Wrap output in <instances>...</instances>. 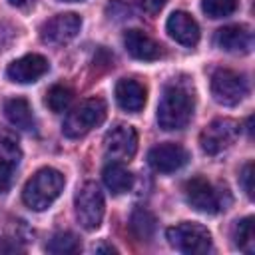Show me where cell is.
I'll use <instances>...</instances> for the list:
<instances>
[{"mask_svg":"<svg viewBox=\"0 0 255 255\" xmlns=\"http://www.w3.org/2000/svg\"><path fill=\"white\" fill-rule=\"evenodd\" d=\"M64 183H66V179L58 169L42 167L26 181L24 191H22V199L30 209L44 211L60 197Z\"/></svg>","mask_w":255,"mask_h":255,"instance_id":"obj_1","label":"cell"},{"mask_svg":"<svg viewBox=\"0 0 255 255\" xmlns=\"http://www.w3.org/2000/svg\"><path fill=\"white\" fill-rule=\"evenodd\" d=\"M193 116V98L187 90L179 86H167L157 104V124L159 128L171 131L181 129L189 124Z\"/></svg>","mask_w":255,"mask_h":255,"instance_id":"obj_2","label":"cell"},{"mask_svg":"<svg viewBox=\"0 0 255 255\" xmlns=\"http://www.w3.org/2000/svg\"><path fill=\"white\" fill-rule=\"evenodd\" d=\"M106 112H108V108H106V102L102 98L94 96V98L84 100L80 106H76L72 112H68L64 126H62L64 135L72 137V139L84 137L88 131H92L94 128L104 124Z\"/></svg>","mask_w":255,"mask_h":255,"instance_id":"obj_3","label":"cell"},{"mask_svg":"<svg viewBox=\"0 0 255 255\" xmlns=\"http://www.w3.org/2000/svg\"><path fill=\"white\" fill-rule=\"evenodd\" d=\"M74 209H76V219L84 229L94 231L100 227V223L104 219V211H106V201H104V193L96 181H86L76 191Z\"/></svg>","mask_w":255,"mask_h":255,"instance_id":"obj_4","label":"cell"},{"mask_svg":"<svg viewBox=\"0 0 255 255\" xmlns=\"http://www.w3.org/2000/svg\"><path fill=\"white\" fill-rule=\"evenodd\" d=\"M169 245L187 255H201L211 249V233L201 223L183 221L165 231Z\"/></svg>","mask_w":255,"mask_h":255,"instance_id":"obj_5","label":"cell"},{"mask_svg":"<svg viewBox=\"0 0 255 255\" xmlns=\"http://www.w3.org/2000/svg\"><path fill=\"white\" fill-rule=\"evenodd\" d=\"M239 133H241L239 122L231 118H217L203 128V131L199 133V143L207 155H217L223 149L231 147L237 141Z\"/></svg>","mask_w":255,"mask_h":255,"instance_id":"obj_6","label":"cell"},{"mask_svg":"<svg viewBox=\"0 0 255 255\" xmlns=\"http://www.w3.org/2000/svg\"><path fill=\"white\" fill-rule=\"evenodd\" d=\"M249 92L243 74L227 68H219L211 76V96L221 106H237Z\"/></svg>","mask_w":255,"mask_h":255,"instance_id":"obj_7","label":"cell"},{"mask_svg":"<svg viewBox=\"0 0 255 255\" xmlns=\"http://www.w3.org/2000/svg\"><path fill=\"white\" fill-rule=\"evenodd\" d=\"M183 193H185V201L195 209V211H201V213H217L221 209H225V205L229 201H223V193L217 191L207 179L203 177H193L185 183L183 187Z\"/></svg>","mask_w":255,"mask_h":255,"instance_id":"obj_8","label":"cell"},{"mask_svg":"<svg viewBox=\"0 0 255 255\" xmlns=\"http://www.w3.org/2000/svg\"><path fill=\"white\" fill-rule=\"evenodd\" d=\"M80 28H82V18L74 12H64V14L52 16L40 26V38L44 44L60 46V44L74 40Z\"/></svg>","mask_w":255,"mask_h":255,"instance_id":"obj_9","label":"cell"},{"mask_svg":"<svg viewBox=\"0 0 255 255\" xmlns=\"http://www.w3.org/2000/svg\"><path fill=\"white\" fill-rule=\"evenodd\" d=\"M104 149L112 161H129L137 151V131L126 124L112 128L104 137Z\"/></svg>","mask_w":255,"mask_h":255,"instance_id":"obj_10","label":"cell"},{"mask_svg":"<svg viewBox=\"0 0 255 255\" xmlns=\"http://www.w3.org/2000/svg\"><path fill=\"white\" fill-rule=\"evenodd\" d=\"M187 159H189L187 149L179 143H173V141L159 143L147 151V163L159 173L177 171L187 163Z\"/></svg>","mask_w":255,"mask_h":255,"instance_id":"obj_11","label":"cell"},{"mask_svg":"<svg viewBox=\"0 0 255 255\" xmlns=\"http://www.w3.org/2000/svg\"><path fill=\"white\" fill-rule=\"evenodd\" d=\"M215 44L229 54H249L253 48V32L245 24H229L215 32Z\"/></svg>","mask_w":255,"mask_h":255,"instance_id":"obj_12","label":"cell"},{"mask_svg":"<svg viewBox=\"0 0 255 255\" xmlns=\"http://www.w3.org/2000/svg\"><path fill=\"white\" fill-rule=\"evenodd\" d=\"M50 70V64L40 54H26L18 60H14L6 68V76L16 84H32L40 80Z\"/></svg>","mask_w":255,"mask_h":255,"instance_id":"obj_13","label":"cell"},{"mask_svg":"<svg viewBox=\"0 0 255 255\" xmlns=\"http://www.w3.org/2000/svg\"><path fill=\"white\" fill-rule=\"evenodd\" d=\"M165 28H167V34L179 42L181 46H195L199 42V26L197 22L193 20L191 14L183 12V10H175L169 14L167 22H165Z\"/></svg>","mask_w":255,"mask_h":255,"instance_id":"obj_14","label":"cell"},{"mask_svg":"<svg viewBox=\"0 0 255 255\" xmlns=\"http://www.w3.org/2000/svg\"><path fill=\"white\" fill-rule=\"evenodd\" d=\"M124 46H126L128 54L135 60L151 62L161 56V46L151 36H147L143 30H137V28L128 30L124 34Z\"/></svg>","mask_w":255,"mask_h":255,"instance_id":"obj_15","label":"cell"},{"mask_svg":"<svg viewBox=\"0 0 255 255\" xmlns=\"http://www.w3.org/2000/svg\"><path fill=\"white\" fill-rule=\"evenodd\" d=\"M116 100L122 110L135 114L145 106V88L137 80L122 78L116 84Z\"/></svg>","mask_w":255,"mask_h":255,"instance_id":"obj_16","label":"cell"},{"mask_svg":"<svg viewBox=\"0 0 255 255\" xmlns=\"http://www.w3.org/2000/svg\"><path fill=\"white\" fill-rule=\"evenodd\" d=\"M4 116L6 120L22 129V131H32L36 128V118L32 112V106L26 98H10L4 102Z\"/></svg>","mask_w":255,"mask_h":255,"instance_id":"obj_17","label":"cell"},{"mask_svg":"<svg viewBox=\"0 0 255 255\" xmlns=\"http://www.w3.org/2000/svg\"><path fill=\"white\" fill-rule=\"evenodd\" d=\"M102 179H104V185L114 193V195H122L126 191L131 189L133 185V175L124 167V163L120 161H112L104 167L102 171Z\"/></svg>","mask_w":255,"mask_h":255,"instance_id":"obj_18","label":"cell"},{"mask_svg":"<svg viewBox=\"0 0 255 255\" xmlns=\"http://www.w3.org/2000/svg\"><path fill=\"white\" fill-rule=\"evenodd\" d=\"M129 229L139 241H149L153 237V233H155V217H153V213H149L143 207L135 209L131 213V219H129Z\"/></svg>","mask_w":255,"mask_h":255,"instance_id":"obj_19","label":"cell"},{"mask_svg":"<svg viewBox=\"0 0 255 255\" xmlns=\"http://www.w3.org/2000/svg\"><path fill=\"white\" fill-rule=\"evenodd\" d=\"M233 239L239 251L251 255L255 251V229H253V217H243L237 221L233 229Z\"/></svg>","mask_w":255,"mask_h":255,"instance_id":"obj_20","label":"cell"},{"mask_svg":"<svg viewBox=\"0 0 255 255\" xmlns=\"http://www.w3.org/2000/svg\"><path fill=\"white\" fill-rule=\"evenodd\" d=\"M82 249L80 239L70 233V231H60L56 235H52V239L46 243V251L48 253H56V255H68V253H78Z\"/></svg>","mask_w":255,"mask_h":255,"instance_id":"obj_21","label":"cell"},{"mask_svg":"<svg viewBox=\"0 0 255 255\" xmlns=\"http://www.w3.org/2000/svg\"><path fill=\"white\" fill-rule=\"evenodd\" d=\"M74 100V92L68 88V86H62V84H56L48 90L46 94V106L54 112V114H62L70 108Z\"/></svg>","mask_w":255,"mask_h":255,"instance_id":"obj_22","label":"cell"},{"mask_svg":"<svg viewBox=\"0 0 255 255\" xmlns=\"http://www.w3.org/2000/svg\"><path fill=\"white\" fill-rule=\"evenodd\" d=\"M237 0H201V10L209 18H227L237 10Z\"/></svg>","mask_w":255,"mask_h":255,"instance_id":"obj_23","label":"cell"},{"mask_svg":"<svg viewBox=\"0 0 255 255\" xmlns=\"http://www.w3.org/2000/svg\"><path fill=\"white\" fill-rule=\"evenodd\" d=\"M18 161L14 159H0V193L8 191L12 185V177H14V165Z\"/></svg>","mask_w":255,"mask_h":255,"instance_id":"obj_24","label":"cell"},{"mask_svg":"<svg viewBox=\"0 0 255 255\" xmlns=\"http://www.w3.org/2000/svg\"><path fill=\"white\" fill-rule=\"evenodd\" d=\"M239 183L247 197H253V161H247L239 173Z\"/></svg>","mask_w":255,"mask_h":255,"instance_id":"obj_25","label":"cell"},{"mask_svg":"<svg viewBox=\"0 0 255 255\" xmlns=\"http://www.w3.org/2000/svg\"><path fill=\"white\" fill-rule=\"evenodd\" d=\"M165 2L167 0H137V4H139V8L145 12V14H157L163 6H165Z\"/></svg>","mask_w":255,"mask_h":255,"instance_id":"obj_26","label":"cell"},{"mask_svg":"<svg viewBox=\"0 0 255 255\" xmlns=\"http://www.w3.org/2000/svg\"><path fill=\"white\" fill-rule=\"evenodd\" d=\"M12 6H16V8H28V6H32L34 4V0H8Z\"/></svg>","mask_w":255,"mask_h":255,"instance_id":"obj_27","label":"cell"},{"mask_svg":"<svg viewBox=\"0 0 255 255\" xmlns=\"http://www.w3.org/2000/svg\"><path fill=\"white\" fill-rule=\"evenodd\" d=\"M102 251H108V253H118L112 245H100V247H96V253H102Z\"/></svg>","mask_w":255,"mask_h":255,"instance_id":"obj_28","label":"cell"},{"mask_svg":"<svg viewBox=\"0 0 255 255\" xmlns=\"http://www.w3.org/2000/svg\"><path fill=\"white\" fill-rule=\"evenodd\" d=\"M60 2H80V0H60Z\"/></svg>","mask_w":255,"mask_h":255,"instance_id":"obj_29","label":"cell"}]
</instances>
